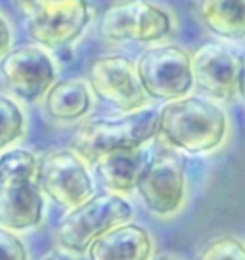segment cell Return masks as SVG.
<instances>
[{
	"mask_svg": "<svg viewBox=\"0 0 245 260\" xmlns=\"http://www.w3.org/2000/svg\"><path fill=\"white\" fill-rule=\"evenodd\" d=\"M228 132L226 111L207 96L188 94L169 100L157 111V136L180 153H212L222 147Z\"/></svg>",
	"mask_w": 245,
	"mask_h": 260,
	"instance_id": "6da1fadb",
	"label": "cell"
},
{
	"mask_svg": "<svg viewBox=\"0 0 245 260\" xmlns=\"http://www.w3.org/2000/svg\"><path fill=\"white\" fill-rule=\"evenodd\" d=\"M39 159L23 147L0 155V226L12 232L33 230L44 218V193L39 186Z\"/></svg>",
	"mask_w": 245,
	"mask_h": 260,
	"instance_id": "7a4b0ae2",
	"label": "cell"
},
{
	"mask_svg": "<svg viewBox=\"0 0 245 260\" xmlns=\"http://www.w3.org/2000/svg\"><path fill=\"white\" fill-rule=\"evenodd\" d=\"M154 138H157V111L142 107L117 117L84 121L73 134L71 149L92 165L107 153L144 147Z\"/></svg>",
	"mask_w": 245,
	"mask_h": 260,
	"instance_id": "3957f363",
	"label": "cell"
},
{
	"mask_svg": "<svg viewBox=\"0 0 245 260\" xmlns=\"http://www.w3.org/2000/svg\"><path fill=\"white\" fill-rule=\"evenodd\" d=\"M14 4L25 17L29 37L48 50L73 46L94 19L90 0H14Z\"/></svg>",
	"mask_w": 245,
	"mask_h": 260,
	"instance_id": "277c9868",
	"label": "cell"
},
{
	"mask_svg": "<svg viewBox=\"0 0 245 260\" xmlns=\"http://www.w3.org/2000/svg\"><path fill=\"white\" fill-rule=\"evenodd\" d=\"M132 214L134 211L127 197L111 191L94 193L81 205L67 209V214L54 232V241L69 254H86L94 239L107 230L129 222Z\"/></svg>",
	"mask_w": 245,
	"mask_h": 260,
	"instance_id": "5b68a950",
	"label": "cell"
},
{
	"mask_svg": "<svg viewBox=\"0 0 245 260\" xmlns=\"http://www.w3.org/2000/svg\"><path fill=\"white\" fill-rule=\"evenodd\" d=\"M176 31V17L154 0H121L104 10L98 19L100 37L107 42L157 44Z\"/></svg>",
	"mask_w": 245,
	"mask_h": 260,
	"instance_id": "8992f818",
	"label": "cell"
},
{
	"mask_svg": "<svg viewBox=\"0 0 245 260\" xmlns=\"http://www.w3.org/2000/svg\"><path fill=\"white\" fill-rule=\"evenodd\" d=\"M136 71L149 100L169 102L192 94L194 69L192 54L178 44H151L136 61Z\"/></svg>",
	"mask_w": 245,
	"mask_h": 260,
	"instance_id": "52a82bcc",
	"label": "cell"
},
{
	"mask_svg": "<svg viewBox=\"0 0 245 260\" xmlns=\"http://www.w3.org/2000/svg\"><path fill=\"white\" fill-rule=\"evenodd\" d=\"M136 191L151 214L159 218L178 214L186 203V169L174 149H159L147 159Z\"/></svg>",
	"mask_w": 245,
	"mask_h": 260,
	"instance_id": "ba28073f",
	"label": "cell"
},
{
	"mask_svg": "<svg viewBox=\"0 0 245 260\" xmlns=\"http://www.w3.org/2000/svg\"><path fill=\"white\" fill-rule=\"evenodd\" d=\"M0 77L14 96L35 104L57 81V65L48 48L37 42L23 44L0 57Z\"/></svg>",
	"mask_w": 245,
	"mask_h": 260,
	"instance_id": "9c48e42d",
	"label": "cell"
},
{
	"mask_svg": "<svg viewBox=\"0 0 245 260\" xmlns=\"http://www.w3.org/2000/svg\"><path fill=\"white\" fill-rule=\"evenodd\" d=\"M88 162L73 149L50 151L39 161V186L42 193L64 209H73L94 195V178Z\"/></svg>",
	"mask_w": 245,
	"mask_h": 260,
	"instance_id": "30bf717a",
	"label": "cell"
},
{
	"mask_svg": "<svg viewBox=\"0 0 245 260\" xmlns=\"http://www.w3.org/2000/svg\"><path fill=\"white\" fill-rule=\"evenodd\" d=\"M88 84L94 96L121 113L136 111L149 104V96L138 79L136 61L121 54L96 57L90 63Z\"/></svg>",
	"mask_w": 245,
	"mask_h": 260,
	"instance_id": "8fae6325",
	"label": "cell"
},
{
	"mask_svg": "<svg viewBox=\"0 0 245 260\" xmlns=\"http://www.w3.org/2000/svg\"><path fill=\"white\" fill-rule=\"evenodd\" d=\"M239 67L241 57L217 42L203 44L192 54L194 84L203 96L219 104H228L237 96Z\"/></svg>",
	"mask_w": 245,
	"mask_h": 260,
	"instance_id": "7c38bea8",
	"label": "cell"
},
{
	"mask_svg": "<svg viewBox=\"0 0 245 260\" xmlns=\"http://www.w3.org/2000/svg\"><path fill=\"white\" fill-rule=\"evenodd\" d=\"M156 241L140 224L122 222L107 230L88 247L90 260H151Z\"/></svg>",
	"mask_w": 245,
	"mask_h": 260,
	"instance_id": "4fadbf2b",
	"label": "cell"
},
{
	"mask_svg": "<svg viewBox=\"0 0 245 260\" xmlns=\"http://www.w3.org/2000/svg\"><path fill=\"white\" fill-rule=\"evenodd\" d=\"M92 96L88 79L69 77L56 81L42 98L44 115L57 124H71L82 121L92 109Z\"/></svg>",
	"mask_w": 245,
	"mask_h": 260,
	"instance_id": "5bb4252c",
	"label": "cell"
},
{
	"mask_svg": "<svg viewBox=\"0 0 245 260\" xmlns=\"http://www.w3.org/2000/svg\"><path fill=\"white\" fill-rule=\"evenodd\" d=\"M147 159L149 155L146 149L138 147V149L107 153L92 162V167H94L100 184L107 191L129 197L136 191V184H138V178L146 167Z\"/></svg>",
	"mask_w": 245,
	"mask_h": 260,
	"instance_id": "9a60e30c",
	"label": "cell"
},
{
	"mask_svg": "<svg viewBox=\"0 0 245 260\" xmlns=\"http://www.w3.org/2000/svg\"><path fill=\"white\" fill-rule=\"evenodd\" d=\"M196 14L217 39L245 42V0H196Z\"/></svg>",
	"mask_w": 245,
	"mask_h": 260,
	"instance_id": "2e32d148",
	"label": "cell"
},
{
	"mask_svg": "<svg viewBox=\"0 0 245 260\" xmlns=\"http://www.w3.org/2000/svg\"><path fill=\"white\" fill-rule=\"evenodd\" d=\"M25 134V113L14 98L0 92V151H6Z\"/></svg>",
	"mask_w": 245,
	"mask_h": 260,
	"instance_id": "e0dca14e",
	"label": "cell"
},
{
	"mask_svg": "<svg viewBox=\"0 0 245 260\" xmlns=\"http://www.w3.org/2000/svg\"><path fill=\"white\" fill-rule=\"evenodd\" d=\"M196 260H245V243L232 236L215 237L199 251Z\"/></svg>",
	"mask_w": 245,
	"mask_h": 260,
	"instance_id": "ac0fdd59",
	"label": "cell"
},
{
	"mask_svg": "<svg viewBox=\"0 0 245 260\" xmlns=\"http://www.w3.org/2000/svg\"><path fill=\"white\" fill-rule=\"evenodd\" d=\"M0 260H29L23 241L8 228L0 226Z\"/></svg>",
	"mask_w": 245,
	"mask_h": 260,
	"instance_id": "d6986e66",
	"label": "cell"
},
{
	"mask_svg": "<svg viewBox=\"0 0 245 260\" xmlns=\"http://www.w3.org/2000/svg\"><path fill=\"white\" fill-rule=\"evenodd\" d=\"M12 27H10L8 19L0 14V57L4 56L10 48H12Z\"/></svg>",
	"mask_w": 245,
	"mask_h": 260,
	"instance_id": "ffe728a7",
	"label": "cell"
},
{
	"mask_svg": "<svg viewBox=\"0 0 245 260\" xmlns=\"http://www.w3.org/2000/svg\"><path fill=\"white\" fill-rule=\"evenodd\" d=\"M237 96L241 98L245 109V54L241 56V67H239V84H237Z\"/></svg>",
	"mask_w": 245,
	"mask_h": 260,
	"instance_id": "44dd1931",
	"label": "cell"
},
{
	"mask_svg": "<svg viewBox=\"0 0 245 260\" xmlns=\"http://www.w3.org/2000/svg\"><path fill=\"white\" fill-rule=\"evenodd\" d=\"M151 260H178V258H174V256H169V254H161V256H156V258H151Z\"/></svg>",
	"mask_w": 245,
	"mask_h": 260,
	"instance_id": "7402d4cb",
	"label": "cell"
},
{
	"mask_svg": "<svg viewBox=\"0 0 245 260\" xmlns=\"http://www.w3.org/2000/svg\"><path fill=\"white\" fill-rule=\"evenodd\" d=\"M42 260H64V258H59V256H44Z\"/></svg>",
	"mask_w": 245,
	"mask_h": 260,
	"instance_id": "603a6c76",
	"label": "cell"
}]
</instances>
